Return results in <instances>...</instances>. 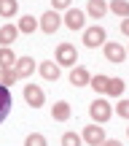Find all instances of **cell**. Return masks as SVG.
Instances as JSON below:
<instances>
[{
	"mask_svg": "<svg viewBox=\"0 0 129 146\" xmlns=\"http://www.w3.org/2000/svg\"><path fill=\"white\" fill-rule=\"evenodd\" d=\"M126 138H129V127H126Z\"/></svg>",
	"mask_w": 129,
	"mask_h": 146,
	"instance_id": "obj_29",
	"label": "cell"
},
{
	"mask_svg": "<svg viewBox=\"0 0 129 146\" xmlns=\"http://www.w3.org/2000/svg\"><path fill=\"white\" fill-rule=\"evenodd\" d=\"M24 146H48V141L41 135V133H30V135L24 138Z\"/></svg>",
	"mask_w": 129,
	"mask_h": 146,
	"instance_id": "obj_23",
	"label": "cell"
},
{
	"mask_svg": "<svg viewBox=\"0 0 129 146\" xmlns=\"http://www.w3.org/2000/svg\"><path fill=\"white\" fill-rule=\"evenodd\" d=\"M38 27H41L43 33H48V35H51V33H57L59 27H62V14H59V11H43L41 16H38Z\"/></svg>",
	"mask_w": 129,
	"mask_h": 146,
	"instance_id": "obj_3",
	"label": "cell"
},
{
	"mask_svg": "<svg viewBox=\"0 0 129 146\" xmlns=\"http://www.w3.org/2000/svg\"><path fill=\"white\" fill-rule=\"evenodd\" d=\"M124 89H126L124 78L113 76V78H108V89H105V95H108V98H121V95H124Z\"/></svg>",
	"mask_w": 129,
	"mask_h": 146,
	"instance_id": "obj_15",
	"label": "cell"
},
{
	"mask_svg": "<svg viewBox=\"0 0 129 146\" xmlns=\"http://www.w3.org/2000/svg\"><path fill=\"white\" fill-rule=\"evenodd\" d=\"M113 114H119V116H124V119L129 122V100H126V98H121L119 103H116V108H113Z\"/></svg>",
	"mask_w": 129,
	"mask_h": 146,
	"instance_id": "obj_25",
	"label": "cell"
},
{
	"mask_svg": "<svg viewBox=\"0 0 129 146\" xmlns=\"http://www.w3.org/2000/svg\"><path fill=\"white\" fill-rule=\"evenodd\" d=\"M54 62L59 65V68H73V65H78V52L73 43H57V49H54Z\"/></svg>",
	"mask_w": 129,
	"mask_h": 146,
	"instance_id": "obj_1",
	"label": "cell"
},
{
	"mask_svg": "<svg viewBox=\"0 0 129 146\" xmlns=\"http://www.w3.org/2000/svg\"><path fill=\"white\" fill-rule=\"evenodd\" d=\"M89 116L94 119V125H105V122L113 116V106H110L105 98H97V100H92V106H89Z\"/></svg>",
	"mask_w": 129,
	"mask_h": 146,
	"instance_id": "obj_2",
	"label": "cell"
},
{
	"mask_svg": "<svg viewBox=\"0 0 129 146\" xmlns=\"http://www.w3.org/2000/svg\"><path fill=\"white\" fill-rule=\"evenodd\" d=\"M62 146H83L81 133H65L62 135Z\"/></svg>",
	"mask_w": 129,
	"mask_h": 146,
	"instance_id": "obj_24",
	"label": "cell"
},
{
	"mask_svg": "<svg viewBox=\"0 0 129 146\" xmlns=\"http://www.w3.org/2000/svg\"><path fill=\"white\" fill-rule=\"evenodd\" d=\"M16 62V52L11 46H0V68H14Z\"/></svg>",
	"mask_w": 129,
	"mask_h": 146,
	"instance_id": "obj_18",
	"label": "cell"
},
{
	"mask_svg": "<svg viewBox=\"0 0 129 146\" xmlns=\"http://www.w3.org/2000/svg\"><path fill=\"white\" fill-rule=\"evenodd\" d=\"M16 11H19V3H16V0H0V16H3V19L16 16Z\"/></svg>",
	"mask_w": 129,
	"mask_h": 146,
	"instance_id": "obj_19",
	"label": "cell"
},
{
	"mask_svg": "<svg viewBox=\"0 0 129 146\" xmlns=\"http://www.w3.org/2000/svg\"><path fill=\"white\" fill-rule=\"evenodd\" d=\"M22 95H24L30 108H43V103H46V92H43V87H38V84H27Z\"/></svg>",
	"mask_w": 129,
	"mask_h": 146,
	"instance_id": "obj_6",
	"label": "cell"
},
{
	"mask_svg": "<svg viewBox=\"0 0 129 146\" xmlns=\"http://www.w3.org/2000/svg\"><path fill=\"white\" fill-rule=\"evenodd\" d=\"M108 11H113V14H119L121 19H126V16H129V3H126V0H110Z\"/></svg>",
	"mask_w": 129,
	"mask_h": 146,
	"instance_id": "obj_21",
	"label": "cell"
},
{
	"mask_svg": "<svg viewBox=\"0 0 129 146\" xmlns=\"http://www.w3.org/2000/svg\"><path fill=\"white\" fill-rule=\"evenodd\" d=\"M19 81V78H16V73H14V68H0V84H3V87H14V84Z\"/></svg>",
	"mask_w": 129,
	"mask_h": 146,
	"instance_id": "obj_22",
	"label": "cell"
},
{
	"mask_svg": "<svg viewBox=\"0 0 129 146\" xmlns=\"http://www.w3.org/2000/svg\"><path fill=\"white\" fill-rule=\"evenodd\" d=\"M62 22H65L67 30H83V25H86V14H83L81 8H67Z\"/></svg>",
	"mask_w": 129,
	"mask_h": 146,
	"instance_id": "obj_8",
	"label": "cell"
},
{
	"mask_svg": "<svg viewBox=\"0 0 129 146\" xmlns=\"http://www.w3.org/2000/svg\"><path fill=\"white\" fill-rule=\"evenodd\" d=\"M16 30H19V33H24V35H27V33H35V30H38V16L24 14V16L19 19V25H16Z\"/></svg>",
	"mask_w": 129,
	"mask_h": 146,
	"instance_id": "obj_17",
	"label": "cell"
},
{
	"mask_svg": "<svg viewBox=\"0 0 129 146\" xmlns=\"http://www.w3.org/2000/svg\"><path fill=\"white\" fill-rule=\"evenodd\" d=\"M119 30H121V33H124V35L129 38V16H126V19H121V27H119Z\"/></svg>",
	"mask_w": 129,
	"mask_h": 146,
	"instance_id": "obj_27",
	"label": "cell"
},
{
	"mask_svg": "<svg viewBox=\"0 0 129 146\" xmlns=\"http://www.w3.org/2000/svg\"><path fill=\"white\" fill-rule=\"evenodd\" d=\"M108 138V133H105V127L102 125H83V130H81V141H86L89 146H100Z\"/></svg>",
	"mask_w": 129,
	"mask_h": 146,
	"instance_id": "obj_4",
	"label": "cell"
},
{
	"mask_svg": "<svg viewBox=\"0 0 129 146\" xmlns=\"http://www.w3.org/2000/svg\"><path fill=\"white\" fill-rule=\"evenodd\" d=\"M8 114H11V89L0 84V125L5 122Z\"/></svg>",
	"mask_w": 129,
	"mask_h": 146,
	"instance_id": "obj_14",
	"label": "cell"
},
{
	"mask_svg": "<svg viewBox=\"0 0 129 146\" xmlns=\"http://www.w3.org/2000/svg\"><path fill=\"white\" fill-rule=\"evenodd\" d=\"M16 38H19L16 25H3V27H0V46H11Z\"/></svg>",
	"mask_w": 129,
	"mask_h": 146,
	"instance_id": "obj_16",
	"label": "cell"
},
{
	"mask_svg": "<svg viewBox=\"0 0 129 146\" xmlns=\"http://www.w3.org/2000/svg\"><path fill=\"white\" fill-rule=\"evenodd\" d=\"M70 3H73V0H51V8L54 11H67V8H70Z\"/></svg>",
	"mask_w": 129,
	"mask_h": 146,
	"instance_id": "obj_26",
	"label": "cell"
},
{
	"mask_svg": "<svg viewBox=\"0 0 129 146\" xmlns=\"http://www.w3.org/2000/svg\"><path fill=\"white\" fill-rule=\"evenodd\" d=\"M86 14L92 16V19H102V16L108 14V0H89L86 3Z\"/></svg>",
	"mask_w": 129,
	"mask_h": 146,
	"instance_id": "obj_13",
	"label": "cell"
},
{
	"mask_svg": "<svg viewBox=\"0 0 129 146\" xmlns=\"http://www.w3.org/2000/svg\"><path fill=\"white\" fill-rule=\"evenodd\" d=\"M126 57H129V46H126Z\"/></svg>",
	"mask_w": 129,
	"mask_h": 146,
	"instance_id": "obj_30",
	"label": "cell"
},
{
	"mask_svg": "<svg viewBox=\"0 0 129 146\" xmlns=\"http://www.w3.org/2000/svg\"><path fill=\"white\" fill-rule=\"evenodd\" d=\"M70 114H73V108H70L67 100H57V103L51 106V116L57 122H67V119H70Z\"/></svg>",
	"mask_w": 129,
	"mask_h": 146,
	"instance_id": "obj_12",
	"label": "cell"
},
{
	"mask_svg": "<svg viewBox=\"0 0 129 146\" xmlns=\"http://www.w3.org/2000/svg\"><path fill=\"white\" fill-rule=\"evenodd\" d=\"M102 52H105V60L108 62H124L126 60V46H121L119 41H105L102 43Z\"/></svg>",
	"mask_w": 129,
	"mask_h": 146,
	"instance_id": "obj_7",
	"label": "cell"
},
{
	"mask_svg": "<svg viewBox=\"0 0 129 146\" xmlns=\"http://www.w3.org/2000/svg\"><path fill=\"white\" fill-rule=\"evenodd\" d=\"M89 87H92L97 95H105V89H108V76H105V73H97V76H92Z\"/></svg>",
	"mask_w": 129,
	"mask_h": 146,
	"instance_id": "obj_20",
	"label": "cell"
},
{
	"mask_svg": "<svg viewBox=\"0 0 129 146\" xmlns=\"http://www.w3.org/2000/svg\"><path fill=\"white\" fill-rule=\"evenodd\" d=\"M105 41H108L105 27L94 25V27H86V30H83V46H86V49H97V46H102Z\"/></svg>",
	"mask_w": 129,
	"mask_h": 146,
	"instance_id": "obj_5",
	"label": "cell"
},
{
	"mask_svg": "<svg viewBox=\"0 0 129 146\" xmlns=\"http://www.w3.org/2000/svg\"><path fill=\"white\" fill-rule=\"evenodd\" d=\"M38 70V65H35V60L32 57H16V62H14V73H16V78H27V76H32V73Z\"/></svg>",
	"mask_w": 129,
	"mask_h": 146,
	"instance_id": "obj_9",
	"label": "cell"
},
{
	"mask_svg": "<svg viewBox=\"0 0 129 146\" xmlns=\"http://www.w3.org/2000/svg\"><path fill=\"white\" fill-rule=\"evenodd\" d=\"M100 146H121V141H116V138H105Z\"/></svg>",
	"mask_w": 129,
	"mask_h": 146,
	"instance_id": "obj_28",
	"label": "cell"
},
{
	"mask_svg": "<svg viewBox=\"0 0 129 146\" xmlns=\"http://www.w3.org/2000/svg\"><path fill=\"white\" fill-rule=\"evenodd\" d=\"M38 73H41L46 81H57V78H59V73H62V68H59L57 62H48V60H43V62L38 65Z\"/></svg>",
	"mask_w": 129,
	"mask_h": 146,
	"instance_id": "obj_11",
	"label": "cell"
},
{
	"mask_svg": "<svg viewBox=\"0 0 129 146\" xmlns=\"http://www.w3.org/2000/svg\"><path fill=\"white\" fill-rule=\"evenodd\" d=\"M70 84L73 87H86L89 81H92V73H89L86 68H83V65H73V70H70Z\"/></svg>",
	"mask_w": 129,
	"mask_h": 146,
	"instance_id": "obj_10",
	"label": "cell"
}]
</instances>
